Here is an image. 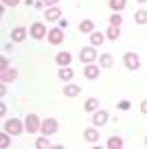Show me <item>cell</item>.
<instances>
[{
  "label": "cell",
  "instance_id": "obj_8",
  "mask_svg": "<svg viewBox=\"0 0 147 149\" xmlns=\"http://www.w3.org/2000/svg\"><path fill=\"white\" fill-rule=\"evenodd\" d=\"M46 37H48V42H51L53 46H57V44H62V42H64V31H62V26H57V29H51Z\"/></svg>",
  "mask_w": 147,
  "mask_h": 149
},
{
  "label": "cell",
  "instance_id": "obj_25",
  "mask_svg": "<svg viewBox=\"0 0 147 149\" xmlns=\"http://www.w3.org/2000/svg\"><path fill=\"white\" fill-rule=\"evenodd\" d=\"M121 24H123V18L114 11V13L110 15V26H121Z\"/></svg>",
  "mask_w": 147,
  "mask_h": 149
},
{
  "label": "cell",
  "instance_id": "obj_21",
  "mask_svg": "<svg viewBox=\"0 0 147 149\" xmlns=\"http://www.w3.org/2000/svg\"><path fill=\"white\" fill-rule=\"evenodd\" d=\"M108 5H110V9H112V11H116V13H119L121 9H125V5H127V0H110Z\"/></svg>",
  "mask_w": 147,
  "mask_h": 149
},
{
  "label": "cell",
  "instance_id": "obj_5",
  "mask_svg": "<svg viewBox=\"0 0 147 149\" xmlns=\"http://www.w3.org/2000/svg\"><path fill=\"white\" fill-rule=\"evenodd\" d=\"M29 35H31L33 40H44V37L48 35V31L44 29V24H42V22H33L31 29H29Z\"/></svg>",
  "mask_w": 147,
  "mask_h": 149
},
{
  "label": "cell",
  "instance_id": "obj_16",
  "mask_svg": "<svg viewBox=\"0 0 147 149\" xmlns=\"http://www.w3.org/2000/svg\"><path fill=\"white\" fill-rule=\"evenodd\" d=\"M83 110L86 112H97L99 110V99H86V103H83Z\"/></svg>",
  "mask_w": 147,
  "mask_h": 149
},
{
  "label": "cell",
  "instance_id": "obj_27",
  "mask_svg": "<svg viewBox=\"0 0 147 149\" xmlns=\"http://www.w3.org/2000/svg\"><path fill=\"white\" fill-rule=\"evenodd\" d=\"M35 147H37V149H44V147H53V145L46 140V136H44V134H42V138H40V140H35Z\"/></svg>",
  "mask_w": 147,
  "mask_h": 149
},
{
  "label": "cell",
  "instance_id": "obj_18",
  "mask_svg": "<svg viewBox=\"0 0 147 149\" xmlns=\"http://www.w3.org/2000/svg\"><path fill=\"white\" fill-rule=\"evenodd\" d=\"M106 147L108 149H123V138H119V136H110V140H108Z\"/></svg>",
  "mask_w": 147,
  "mask_h": 149
},
{
  "label": "cell",
  "instance_id": "obj_32",
  "mask_svg": "<svg viewBox=\"0 0 147 149\" xmlns=\"http://www.w3.org/2000/svg\"><path fill=\"white\" fill-rule=\"evenodd\" d=\"M145 147H147V136H145Z\"/></svg>",
  "mask_w": 147,
  "mask_h": 149
},
{
  "label": "cell",
  "instance_id": "obj_15",
  "mask_svg": "<svg viewBox=\"0 0 147 149\" xmlns=\"http://www.w3.org/2000/svg\"><path fill=\"white\" fill-rule=\"evenodd\" d=\"M79 92H81V88H79V86H75V84H68V86L64 88V97H68V99L79 97Z\"/></svg>",
  "mask_w": 147,
  "mask_h": 149
},
{
  "label": "cell",
  "instance_id": "obj_10",
  "mask_svg": "<svg viewBox=\"0 0 147 149\" xmlns=\"http://www.w3.org/2000/svg\"><path fill=\"white\" fill-rule=\"evenodd\" d=\"M55 61H57V66H60V68H64V66H70V61H73V55H70V53H66V51H62V53H57V55H55Z\"/></svg>",
  "mask_w": 147,
  "mask_h": 149
},
{
  "label": "cell",
  "instance_id": "obj_6",
  "mask_svg": "<svg viewBox=\"0 0 147 149\" xmlns=\"http://www.w3.org/2000/svg\"><path fill=\"white\" fill-rule=\"evenodd\" d=\"M79 59L83 61V64H92V61L97 59V51H94V46H83L81 51H79Z\"/></svg>",
  "mask_w": 147,
  "mask_h": 149
},
{
  "label": "cell",
  "instance_id": "obj_28",
  "mask_svg": "<svg viewBox=\"0 0 147 149\" xmlns=\"http://www.w3.org/2000/svg\"><path fill=\"white\" fill-rule=\"evenodd\" d=\"M2 5H5V7H18L20 0H2Z\"/></svg>",
  "mask_w": 147,
  "mask_h": 149
},
{
  "label": "cell",
  "instance_id": "obj_14",
  "mask_svg": "<svg viewBox=\"0 0 147 149\" xmlns=\"http://www.w3.org/2000/svg\"><path fill=\"white\" fill-rule=\"evenodd\" d=\"M15 77H18V70H13V68H7V70H2V72H0V79H2V84H7V81H13Z\"/></svg>",
  "mask_w": 147,
  "mask_h": 149
},
{
  "label": "cell",
  "instance_id": "obj_1",
  "mask_svg": "<svg viewBox=\"0 0 147 149\" xmlns=\"http://www.w3.org/2000/svg\"><path fill=\"white\" fill-rule=\"evenodd\" d=\"M42 127V121L37 114H29L27 118H24V130H27V134H35V132H40Z\"/></svg>",
  "mask_w": 147,
  "mask_h": 149
},
{
  "label": "cell",
  "instance_id": "obj_22",
  "mask_svg": "<svg viewBox=\"0 0 147 149\" xmlns=\"http://www.w3.org/2000/svg\"><path fill=\"white\" fill-rule=\"evenodd\" d=\"M79 31L81 33H92L94 31V22H92V20H83V22L79 24Z\"/></svg>",
  "mask_w": 147,
  "mask_h": 149
},
{
  "label": "cell",
  "instance_id": "obj_9",
  "mask_svg": "<svg viewBox=\"0 0 147 149\" xmlns=\"http://www.w3.org/2000/svg\"><path fill=\"white\" fill-rule=\"evenodd\" d=\"M99 74H101V68L99 66H94V64H86V68H83V77L86 79H99Z\"/></svg>",
  "mask_w": 147,
  "mask_h": 149
},
{
  "label": "cell",
  "instance_id": "obj_7",
  "mask_svg": "<svg viewBox=\"0 0 147 149\" xmlns=\"http://www.w3.org/2000/svg\"><path fill=\"white\" fill-rule=\"evenodd\" d=\"M108 112L106 110H97V112H92V125L94 127H103V125H108Z\"/></svg>",
  "mask_w": 147,
  "mask_h": 149
},
{
  "label": "cell",
  "instance_id": "obj_33",
  "mask_svg": "<svg viewBox=\"0 0 147 149\" xmlns=\"http://www.w3.org/2000/svg\"><path fill=\"white\" fill-rule=\"evenodd\" d=\"M138 2H147V0H138Z\"/></svg>",
  "mask_w": 147,
  "mask_h": 149
},
{
  "label": "cell",
  "instance_id": "obj_17",
  "mask_svg": "<svg viewBox=\"0 0 147 149\" xmlns=\"http://www.w3.org/2000/svg\"><path fill=\"white\" fill-rule=\"evenodd\" d=\"M73 77H75V70L70 68V66H64V68L60 70V79L62 81H70Z\"/></svg>",
  "mask_w": 147,
  "mask_h": 149
},
{
  "label": "cell",
  "instance_id": "obj_11",
  "mask_svg": "<svg viewBox=\"0 0 147 149\" xmlns=\"http://www.w3.org/2000/svg\"><path fill=\"white\" fill-rule=\"evenodd\" d=\"M11 40H13V42H24V40H27V29L15 26L13 31H11Z\"/></svg>",
  "mask_w": 147,
  "mask_h": 149
},
{
  "label": "cell",
  "instance_id": "obj_12",
  "mask_svg": "<svg viewBox=\"0 0 147 149\" xmlns=\"http://www.w3.org/2000/svg\"><path fill=\"white\" fill-rule=\"evenodd\" d=\"M83 138H86L88 143H92V145H94L97 140H99V127H88V130L83 132Z\"/></svg>",
  "mask_w": 147,
  "mask_h": 149
},
{
  "label": "cell",
  "instance_id": "obj_26",
  "mask_svg": "<svg viewBox=\"0 0 147 149\" xmlns=\"http://www.w3.org/2000/svg\"><path fill=\"white\" fill-rule=\"evenodd\" d=\"M9 132H2V134H0V145H2V147H9L11 145V138H9Z\"/></svg>",
  "mask_w": 147,
  "mask_h": 149
},
{
  "label": "cell",
  "instance_id": "obj_30",
  "mask_svg": "<svg viewBox=\"0 0 147 149\" xmlns=\"http://www.w3.org/2000/svg\"><path fill=\"white\" fill-rule=\"evenodd\" d=\"M57 2H60V0H44V5H46V7H55Z\"/></svg>",
  "mask_w": 147,
  "mask_h": 149
},
{
  "label": "cell",
  "instance_id": "obj_4",
  "mask_svg": "<svg viewBox=\"0 0 147 149\" xmlns=\"http://www.w3.org/2000/svg\"><path fill=\"white\" fill-rule=\"evenodd\" d=\"M123 64H125V68H127V70H138V68H141V59H138V55H136V53H132V51L123 55Z\"/></svg>",
  "mask_w": 147,
  "mask_h": 149
},
{
  "label": "cell",
  "instance_id": "obj_3",
  "mask_svg": "<svg viewBox=\"0 0 147 149\" xmlns=\"http://www.w3.org/2000/svg\"><path fill=\"white\" fill-rule=\"evenodd\" d=\"M57 130H60V123H57V118H44V121H42L40 132H42L44 136H51V134H55Z\"/></svg>",
  "mask_w": 147,
  "mask_h": 149
},
{
  "label": "cell",
  "instance_id": "obj_24",
  "mask_svg": "<svg viewBox=\"0 0 147 149\" xmlns=\"http://www.w3.org/2000/svg\"><path fill=\"white\" fill-rule=\"evenodd\" d=\"M106 35H108V40H119V35H121V29H119V26H110Z\"/></svg>",
  "mask_w": 147,
  "mask_h": 149
},
{
  "label": "cell",
  "instance_id": "obj_31",
  "mask_svg": "<svg viewBox=\"0 0 147 149\" xmlns=\"http://www.w3.org/2000/svg\"><path fill=\"white\" fill-rule=\"evenodd\" d=\"M141 112H143V114H147V99L141 103Z\"/></svg>",
  "mask_w": 147,
  "mask_h": 149
},
{
  "label": "cell",
  "instance_id": "obj_23",
  "mask_svg": "<svg viewBox=\"0 0 147 149\" xmlns=\"http://www.w3.org/2000/svg\"><path fill=\"white\" fill-rule=\"evenodd\" d=\"M134 20H136V24H145V22H147V11L138 9L136 13H134Z\"/></svg>",
  "mask_w": 147,
  "mask_h": 149
},
{
  "label": "cell",
  "instance_id": "obj_2",
  "mask_svg": "<svg viewBox=\"0 0 147 149\" xmlns=\"http://www.w3.org/2000/svg\"><path fill=\"white\" fill-rule=\"evenodd\" d=\"M22 130H24V121H18V118H9V121H5V132H9L11 136L22 134Z\"/></svg>",
  "mask_w": 147,
  "mask_h": 149
},
{
  "label": "cell",
  "instance_id": "obj_13",
  "mask_svg": "<svg viewBox=\"0 0 147 149\" xmlns=\"http://www.w3.org/2000/svg\"><path fill=\"white\" fill-rule=\"evenodd\" d=\"M62 18V11L57 9V7H48V9L44 11V20H51V22H55V20Z\"/></svg>",
  "mask_w": 147,
  "mask_h": 149
},
{
  "label": "cell",
  "instance_id": "obj_19",
  "mask_svg": "<svg viewBox=\"0 0 147 149\" xmlns=\"http://www.w3.org/2000/svg\"><path fill=\"white\" fill-rule=\"evenodd\" d=\"M103 40H106V37H103V33H99V31H92V33H90V44H92V46H101Z\"/></svg>",
  "mask_w": 147,
  "mask_h": 149
},
{
  "label": "cell",
  "instance_id": "obj_20",
  "mask_svg": "<svg viewBox=\"0 0 147 149\" xmlns=\"http://www.w3.org/2000/svg\"><path fill=\"white\" fill-rule=\"evenodd\" d=\"M99 64H101V68H110V66L114 64V59H112L110 53H103V55L99 57Z\"/></svg>",
  "mask_w": 147,
  "mask_h": 149
},
{
  "label": "cell",
  "instance_id": "obj_29",
  "mask_svg": "<svg viewBox=\"0 0 147 149\" xmlns=\"http://www.w3.org/2000/svg\"><path fill=\"white\" fill-rule=\"evenodd\" d=\"M130 105H132V103L125 101V99H123V101H119V110H130Z\"/></svg>",
  "mask_w": 147,
  "mask_h": 149
}]
</instances>
